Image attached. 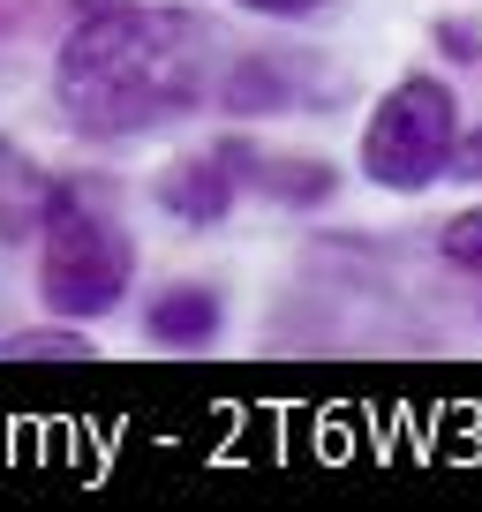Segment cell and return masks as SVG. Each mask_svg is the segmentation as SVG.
Masks as SVG:
<instances>
[{
	"instance_id": "obj_1",
	"label": "cell",
	"mask_w": 482,
	"mask_h": 512,
	"mask_svg": "<svg viewBox=\"0 0 482 512\" xmlns=\"http://www.w3.org/2000/svg\"><path fill=\"white\" fill-rule=\"evenodd\" d=\"M219 83V31L196 8L106 0L53 53V106L76 136L121 144L196 113Z\"/></svg>"
},
{
	"instance_id": "obj_2",
	"label": "cell",
	"mask_w": 482,
	"mask_h": 512,
	"mask_svg": "<svg viewBox=\"0 0 482 512\" xmlns=\"http://www.w3.org/2000/svg\"><path fill=\"white\" fill-rule=\"evenodd\" d=\"M129 279H136V241L113 219L106 189L98 181H53L46 226H38V294H46V309L68 324L113 317L129 302Z\"/></svg>"
},
{
	"instance_id": "obj_3",
	"label": "cell",
	"mask_w": 482,
	"mask_h": 512,
	"mask_svg": "<svg viewBox=\"0 0 482 512\" xmlns=\"http://www.w3.org/2000/svg\"><path fill=\"white\" fill-rule=\"evenodd\" d=\"M452 159H460V98L445 76L407 68L362 121V181L392 196H422L452 174Z\"/></svg>"
},
{
	"instance_id": "obj_4",
	"label": "cell",
	"mask_w": 482,
	"mask_h": 512,
	"mask_svg": "<svg viewBox=\"0 0 482 512\" xmlns=\"http://www.w3.org/2000/svg\"><path fill=\"white\" fill-rule=\"evenodd\" d=\"M241 151L249 144H211V151H196V159L166 166V174L151 181L159 211H174V219H189V226H219L226 211L249 196L241 189Z\"/></svg>"
},
{
	"instance_id": "obj_5",
	"label": "cell",
	"mask_w": 482,
	"mask_h": 512,
	"mask_svg": "<svg viewBox=\"0 0 482 512\" xmlns=\"http://www.w3.org/2000/svg\"><path fill=\"white\" fill-rule=\"evenodd\" d=\"M309 76V61H287V53H249V61H234L226 68V113H249V121H257V113H294L302 106L309 91H294V83ZM309 106H317V98H309Z\"/></svg>"
},
{
	"instance_id": "obj_6",
	"label": "cell",
	"mask_w": 482,
	"mask_h": 512,
	"mask_svg": "<svg viewBox=\"0 0 482 512\" xmlns=\"http://www.w3.org/2000/svg\"><path fill=\"white\" fill-rule=\"evenodd\" d=\"M46 204H53V174L23 144L0 136V241H31L46 226Z\"/></svg>"
},
{
	"instance_id": "obj_7",
	"label": "cell",
	"mask_w": 482,
	"mask_h": 512,
	"mask_svg": "<svg viewBox=\"0 0 482 512\" xmlns=\"http://www.w3.org/2000/svg\"><path fill=\"white\" fill-rule=\"evenodd\" d=\"M144 332H151V347H211L226 332V302L211 287H166L144 309Z\"/></svg>"
},
{
	"instance_id": "obj_8",
	"label": "cell",
	"mask_w": 482,
	"mask_h": 512,
	"mask_svg": "<svg viewBox=\"0 0 482 512\" xmlns=\"http://www.w3.org/2000/svg\"><path fill=\"white\" fill-rule=\"evenodd\" d=\"M241 189L272 196V204H324V196H332V166H317V159H264V151L249 144L241 151Z\"/></svg>"
},
{
	"instance_id": "obj_9",
	"label": "cell",
	"mask_w": 482,
	"mask_h": 512,
	"mask_svg": "<svg viewBox=\"0 0 482 512\" xmlns=\"http://www.w3.org/2000/svg\"><path fill=\"white\" fill-rule=\"evenodd\" d=\"M437 256H445L452 272H482V204H467V211H452V219H445Z\"/></svg>"
},
{
	"instance_id": "obj_10",
	"label": "cell",
	"mask_w": 482,
	"mask_h": 512,
	"mask_svg": "<svg viewBox=\"0 0 482 512\" xmlns=\"http://www.w3.org/2000/svg\"><path fill=\"white\" fill-rule=\"evenodd\" d=\"M91 362V339L83 332H31V339H0V362Z\"/></svg>"
},
{
	"instance_id": "obj_11",
	"label": "cell",
	"mask_w": 482,
	"mask_h": 512,
	"mask_svg": "<svg viewBox=\"0 0 482 512\" xmlns=\"http://www.w3.org/2000/svg\"><path fill=\"white\" fill-rule=\"evenodd\" d=\"M234 8H249V16H272V23H302V16H317V8H332V0H234Z\"/></svg>"
},
{
	"instance_id": "obj_12",
	"label": "cell",
	"mask_w": 482,
	"mask_h": 512,
	"mask_svg": "<svg viewBox=\"0 0 482 512\" xmlns=\"http://www.w3.org/2000/svg\"><path fill=\"white\" fill-rule=\"evenodd\" d=\"M452 174L482 181V128H475V136H460V159H452Z\"/></svg>"
},
{
	"instance_id": "obj_13",
	"label": "cell",
	"mask_w": 482,
	"mask_h": 512,
	"mask_svg": "<svg viewBox=\"0 0 482 512\" xmlns=\"http://www.w3.org/2000/svg\"><path fill=\"white\" fill-rule=\"evenodd\" d=\"M8 16H16V0H0V23H8Z\"/></svg>"
}]
</instances>
